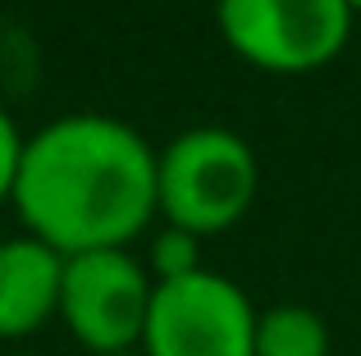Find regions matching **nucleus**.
Listing matches in <instances>:
<instances>
[{
    "instance_id": "nucleus-1",
    "label": "nucleus",
    "mask_w": 361,
    "mask_h": 356,
    "mask_svg": "<svg viewBox=\"0 0 361 356\" xmlns=\"http://www.w3.org/2000/svg\"><path fill=\"white\" fill-rule=\"evenodd\" d=\"M151 142L115 115H60L23 142L9 205L60 256L128 247L160 215Z\"/></svg>"
},
{
    "instance_id": "nucleus-2",
    "label": "nucleus",
    "mask_w": 361,
    "mask_h": 356,
    "mask_svg": "<svg viewBox=\"0 0 361 356\" xmlns=\"http://www.w3.org/2000/svg\"><path fill=\"white\" fill-rule=\"evenodd\" d=\"M261 165L256 151L229 128H188L160 151L156 160V196L160 215L174 229H188L197 238L229 233L252 210Z\"/></svg>"
},
{
    "instance_id": "nucleus-3",
    "label": "nucleus",
    "mask_w": 361,
    "mask_h": 356,
    "mask_svg": "<svg viewBox=\"0 0 361 356\" xmlns=\"http://www.w3.org/2000/svg\"><path fill=\"white\" fill-rule=\"evenodd\" d=\"M348 0H215L220 37L265 73H311L353 37Z\"/></svg>"
},
{
    "instance_id": "nucleus-4",
    "label": "nucleus",
    "mask_w": 361,
    "mask_h": 356,
    "mask_svg": "<svg viewBox=\"0 0 361 356\" xmlns=\"http://www.w3.org/2000/svg\"><path fill=\"white\" fill-rule=\"evenodd\" d=\"M151 297H156V279L147 260H137L128 247L64 256L60 320L92 356L142 348Z\"/></svg>"
},
{
    "instance_id": "nucleus-5",
    "label": "nucleus",
    "mask_w": 361,
    "mask_h": 356,
    "mask_svg": "<svg viewBox=\"0 0 361 356\" xmlns=\"http://www.w3.org/2000/svg\"><path fill=\"white\" fill-rule=\"evenodd\" d=\"M256 306L215 269L156 284L142 333L147 356H256Z\"/></svg>"
},
{
    "instance_id": "nucleus-6",
    "label": "nucleus",
    "mask_w": 361,
    "mask_h": 356,
    "mask_svg": "<svg viewBox=\"0 0 361 356\" xmlns=\"http://www.w3.org/2000/svg\"><path fill=\"white\" fill-rule=\"evenodd\" d=\"M64 256L32 233L0 238V343L32 338L60 315Z\"/></svg>"
},
{
    "instance_id": "nucleus-7",
    "label": "nucleus",
    "mask_w": 361,
    "mask_h": 356,
    "mask_svg": "<svg viewBox=\"0 0 361 356\" xmlns=\"http://www.w3.org/2000/svg\"><path fill=\"white\" fill-rule=\"evenodd\" d=\"M256 356H329V324L298 302L265 306L256 315Z\"/></svg>"
},
{
    "instance_id": "nucleus-8",
    "label": "nucleus",
    "mask_w": 361,
    "mask_h": 356,
    "mask_svg": "<svg viewBox=\"0 0 361 356\" xmlns=\"http://www.w3.org/2000/svg\"><path fill=\"white\" fill-rule=\"evenodd\" d=\"M147 269L156 284H169V279H183V274H197L202 265V238L188 229H174V224H165V229L151 238L147 247Z\"/></svg>"
},
{
    "instance_id": "nucleus-9",
    "label": "nucleus",
    "mask_w": 361,
    "mask_h": 356,
    "mask_svg": "<svg viewBox=\"0 0 361 356\" xmlns=\"http://www.w3.org/2000/svg\"><path fill=\"white\" fill-rule=\"evenodd\" d=\"M23 142L27 137L18 133V124L9 119V110L0 106V201L14 196V178H18V160H23Z\"/></svg>"
},
{
    "instance_id": "nucleus-10",
    "label": "nucleus",
    "mask_w": 361,
    "mask_h": 356,
    "mask_svg": "<svg viewBox=\"0 0 361 356\" xmlns=\"http://www.w3.org/2000/svg\"><path fill=\"white\" fill-rule=\"evenodd\" d=\"M110 356H147L142 348H133V352H110Z\"/></svg>"
},
{
    "instance_id": "nucleus-11",
    "label": "nucleus",
    "mask_w": 361,
    "mask_h": 356,
    "mask_svg": "<svg viewBox=\"0 0 361 356\" xmlns=\"http://www.w3.org/2000/svg\"><path fill=\"white\" fill-rule=\"evenodd\" d=\"M348 5H353V9H361V0H348Z\"/></svg>"
},
{
    "instance_id": "nucleus-12",
    "label": "nucleus",
    "mask_w": 361,
    "mask_h": 356,
    "mask_svg": "<svg viewBox=\"0 0 361 356\" xmlns=\"http://www.w3.org/2000/svg\"><path fill=\"white\" fill-rule=\"evenodd\" d=\"M18 356H27V352H18Z\"/></svg>"
}]
</instances>
